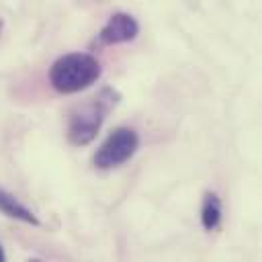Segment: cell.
Segmentation results:
<instances>
[{"mask_svg": "<svg viewBox=\"0 0 262 262\" xmlns=\"http://www.w3.org/2000/svg\"><path fill=\"white\" fill-rule=\"evenodd\" d=\"M100 61L82 51L57 57L49 70V82L59 94H74L92 86L100 78Z\"/></svg>", "mask_w": 262, "mask_h": 262, "instance_id": "6da1fadb", "label": "cell"}, {"mask_svg": "<svg viewBox=\"0 0 262 262\" xmlns=\"http://www.w3.org/2000/svg\"><path fill=\"white\" fill-rule=\"evenodd\" d=\"M113 104H115L113 96L104 98V90H102L100 96L90 98L88 102L74 108L70 115V121H68V133H66L68 141L72 145H88L96 137V133L104 121V115L108 113V108Z\"/></svg>", "mask_w": 262, "mask_h": 262, "instance_id": "7a4b0ae2", "label": "cell"}, {"mask_svg": "<svg viewBox=\"0 0 262 262\" xmlns=\"http://www.w3.org/2000/svg\"><path fill=\"white\" fill-rule=\"evenodd\" d=\"M137 145H139V137H137V133L133 129H129V127H117L98 145V149L92 156V162L100 170L117 168V166L125 164L137 151Z\"/></svg>", "mask_w": 262, "mask_h": 262, "instance_id": "3957f363", "label": "cell"}, {"mask_svg": "<svg viewBox=\"0 0 262 262\" xmlns=\"http://www.w3.org/2000/svg\"><path fill=\"white\" fill-rule=\"evenodd\" d=\"M139 33L137 20L127 12H115L98 33V45H117L133 41Z\"/></svg>", "mask_w": 262, "mask_h": 262, "instance_id": "277c9868", "label": "cell"}, {"mask_svg": "<svg viewBox=\"0 0 262 262\" xmlns=\"http://www.w3.org/2000/svg\"><path fill=\"white\" fill-rule=\"evenodd\" d=\"M0 213L10 217V219H18L23 223H29V225H39L41 223L31 209H27L14 194L4 190L2 186H0Z\"/></svg>", "mask_w": 262, "mask_h": 262, "instance_id": "5b68a950", "label": "cell"}, {"mask_svg": "<svg viewBox=\"0 0 262 262\" xmlns=\"http://www.w3.org/2000/svg\"><path fill=\"white\" fill-rule=\"evenodd\" d=\"M221 215H223V211H221V201H219V196H217L215 192L207 190V192L203 194V205H201V223H203V227H205L207 231L217 229L219 223H221Z\"/></svg>", "mask_w": 262, "mask_h": 262, "instance_id": "8992f818", "label": "cell"}, {"mask_svg": "<svg viewBox=\"0 0 262 262\" xmlns=\"http://www.w3.org/2000/svg\"><path fill=\"white\" fill-rule=\"evenodd\" d=\"M0 262H6V254H4V250H2V246H0Z\"/></svg>", "mask_w": 262, "mask_h": 262, "instance_id": "52a82bcc", "label": "cell"}, {"mask_svg": "<svg viewBox=\"0 0 262 262\" xmlns=\"http://www.w3.org/2000/svg\"><path fill=\"white\" fill-rule=\"evenodd\" d=\"M29 262H39V260H29Z\"/></svg>", "mask_w": 262, "mask_h": 262, "instance_id": "ba28073f", "label": "cell"}, {"mask_svg": "<svg viewBox=\"0 0 262 262\" xmlns=\"http://www.w3.org/2000/svg\"><path fill=\"white\" fill-rule=\"evenodd\" d=\"M0 29H2V23H0Z\"/></svg>", "mask_w": 262, "mask_h": 262, "instance_id": "9c48e42d", "label": "cell"}]
</instances>
